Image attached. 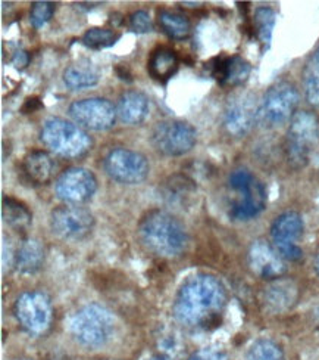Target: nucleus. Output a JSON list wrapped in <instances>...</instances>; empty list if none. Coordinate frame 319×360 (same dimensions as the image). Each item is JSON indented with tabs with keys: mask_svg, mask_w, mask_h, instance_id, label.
Here are the masks:
<instances>
[{
	"mask_svg": "<svg viewBox=\"0 0 319 360\" xmlns=\"http://www.w3.org/2000/svg\"><path fill=\"white\" fill-rule=\"evenodd\" d=\"M151 145L165 157H181L196 145V129L181 120H165L155 126L150 136Z\"/></svg>",
	"mask_w": 319,
	"mask_h": 360,
	"instance_id": "nucleus-10",
	"label": "nucleus"
},
{
	"mask_svg": "<svg viewBox=\"0 0 319 360\" xmlns=\"http://www.w3.org/2000/svg\"><path fill=\"white\" fill-rule=\"evenodd\" d=\"M178 70L177 53L166 46H159L151 52L147 61V71L158 82H166L171 79Z\"/></svg>",
	"mask_w": 319,
	"mask_h": 360,
	"instance_id": "nucleus-20",
	"label": "nucleus"
},
{
	"mask_svg": "<svg viewBox=\"0 0 319 360\" xmlns=\"http://www.w3.org/2000/svg\"><path fill=\"white\" fill-rule=\"evenodd\" d=\"M305 232V221L297 212H284L272 221L269 235L271 244L285 262H300L303 250L299 245Z\"/></svg>",
	"mask_w": 319,
	"mask_h": 360,
	"instance_id": "nucleus-9",
	"label": "nucleus"
},
{
	"mask_svg": "<svg viewBox=\"0 0 319 360\" xmlns=\"http://www.w3.org/2000/svg\"><path fill=\"white\" fill-rule=\"evenodd\" d=\"M28 63V56L25 52H17V55H15L13 58V65L17 68H22L25 67Z\"/></svg>",
	"mask_w": 319,
	"mask_h": 360,
	"instance_id": "nucleus-35",
	"label": "nucleus"
},
{
	"mask_svg": "<svg viewBox=\"0 0 319 360\" xmlns=\"http://www.w3.org/2000/svg\"><path fill=\"white\" fill-rule=\"evenodd\" d=\"M313 267H315V272H316L318 276H319V251L316 252V256H315V259H313Z\"/></svg>",
	"mask_w": 319,
	"mask_h": 360,
	"instance_id": "nucleus-37",
	"label": "nucleus"
},
{
	"mask_svg": "<svg viewBox=\"0 0 319 360\" xmlns=\"http://www.w3.org/2000/svg\"><path fill=\"white\" fill-rule=\"evenodd\" d=\"M250 71L252 67L246 59L234 55L226 58H218L214 70H212V74H214V77L222 86L234 87L245 83L250 76Z\"/></svg>",
	"mask_w": 319,
	"mask_h": 360,
	"instance_id": "nucleus-18",
	"label": "nucleus"
},
{
	"mask_svg": "<svg viewBox=\"0 0 319 360\" xmlns=\"http://www.w3.org/2000/svg\"><path fill=\"white\" fill-rule=\"evenodd\" d=\"M303 89L306 101L313 107H319V46L309 56L303 70Z\"/></svg>",
	"mask_w": 319,
	"mask_h": 360,
	"instance_id": "nucleus-25",
	"label": "nucleus"
},
{
	"mask_svg": "<svg viewBox=\"0 0 319 360\" xmlns=\"http://www.w3.org/2000/svg\"><path fill=\"white\" fill-rule=\"evenodd\" d=\"M68 114L77 124L95 131L112 129L118 115L114 105L103 98H87L75 101L71 103Z\"/></svg>",
	"mask_w": 319,
	"mask_h": 360,
	"instance_id": "nucleus-13",
	"label": "nucleus"
},
{
	"mask_svg": "<svg viewBox=\"0 0 319 360\" xmlns=\"http://www.w3.org/2000/svg\"><path fill=\"white\" fill-rule=\"evenodd\" d=\"M100 360H114V359H100Z\"/></svg>",
	"mask_w": 319,
	"mask_h": 360,
	"instance_id": "nucleus-39",
	"label": "nucleus"
},
{
	"mask_svg": "<svg viewBox=\"0 0 319 360\" xmlns=\"http://www.w3.org/2000/svg\"><path fill=\"white\" fill-rule=\"evenodd\" d=\"M49 223L57 238L79 243L93 232L95 217L84 207L65 204L52 210Z\"/></svg>",
	"mask_w": 319,
	"mask_h": 360,
	"instance_id": "nucleus-11",
	"label": "nucleus"
},
{
	"mask_svg": "<svg viewBox=\"0 0 319 360\" xmlns=\"http://www.w3.org/2000/svg\"><path fill=\"white\" fill-rule=\"evenodd\" d=\"M40 139L50 153L62 158L83 157L93 146V139L87 131L57 117L46 120L40 131Z\"/></svg>",
	"mask_w": 319,
	"mask_h": 360,
	"instance_id": "nucleus-4",
	"label": "nucleus"
},
{
	"mask_svg": "<svg viewBox=\"0 0 319 360\" xmlns=\"http://www.w3.org/2000/svg\"><path fill=\"white\" fill-rule=\"evenodd\" d=\"M130 28L134 33L146 34L154 30V21H151L150 15L146 11H137L131 13L130 17Z\"/></svg>",
	"mask_w": 319,
	"mask_h": 360,
	"instance_id": "nucleus-31",
	"label": "nucleus"
},
{
	"mask_svg": "<svg viewBox=\"0 0 319 360\" xmlns=\"http://www.w3.org/2000/svg\"><path fill=\"white\" fill-rule=\"evenodd\" d=\"M249 266L252 272L262 279L273 281L287 272L285 260L266 241H254L249 250Z\"/></svg>",
	"mask_w": 319,
	"mask_h": 360,
	"instance_id": "nucleus-16",
	"label": "nucleus"
},
{
	"mask_svg": "<svg viewBox=\"0 0 319 360\" xmlns=\"http://www.w3.org/2000/svg\"><path fill=\"white\" fill-rule=\"evenodd\" d=\"M103 169L121 185H139L147 179L150 167L147 158L125 148H116L104 157Z\"/></svg>",
	"mask_w": 319,
	"mask_h": 360,
	"instance_id": "nucleus-12",
	"label": "nucleus"
},
{
	"mask_svg": "<svg viewBox=\"0 0 319 360\" xmlns=\"http://www.w3.org/2000/svg\"><path fill=\"white\" fill-rule=\"evenodd\" d=\"M37 107H41L40 101H39L37 98H28L22 110H24L25 112H33V111L37 110Z\"/></svg>",
	"mask_w": 319,
	"mask_h": 360,
	"instance_id": "nucleus-34",
	"label": "nucleus"
},
{
	"mask_svg": "<svg viewBox=\"0 0 319 360\" xmlns=\"http://www.w3.org/2000/svg\"><path fill=\"white\" fill-rule=\"evenodd\" d=\"M273 27H276V12L268 6L257 8L254 12V30L257 39L264 44V51L271 46Z\"/></svg>",
	"mask_w": 319,
	"mask_h": 360,
	"instance_id": "nucleus-28",
	"label": "nucleus"
},
{
	"mask_svg": "<svg viewBox=\"0 0 319 360\" xmlns=\"http://www.w3.org/2000/svg\"><path fill=\"white\" fill-rule=\"evenodd\" d=\"M2 217L13 231L25 233L32 226L33 216L25 204L12 197H5L2 201Z\"/></svg>",
	"mask_w": 319,
	"mask_h": 360,
	"instance_id": "nucleus-23",
	"label": "nucleus"
},
{
	"mask_svg": "<svg viewBox=\"0 0 319 360\" xmlns=\"http://www.w3.org/2000/svg\"><path fill=\"white\" fill-rule=\"evenodd\" d=\"M55 191L59 200L80 205L93 198L97 191V179L84 167H71L59 174L55 182Z\"/></svg>",
	"mask_w": 319,
	"mask_h": 360,
	"instance_id": "nucleus-14",
	"label": "nucleus"
},
{
	"mask_svg": "<svg viewBox=\"0 0 319 360\" xmlns=\"http://www.w3.org/2000/svg\"><path fill=\"white\" fill-rule=\"evenodd\" d=\"M147 360H172V359L168 357V356H163V354H155V356L149 357Z\"/></svg>",
	"mask_w": 319,
	"mask_h": 360,
	"instance_id": "nucleus-36",
	"label": "nucleus"
},
{
	"mask_svg": "<svg viewBox=\"0 0 319 360\" xmlns=\"http://www.w3.org/2000/svg\"><path fill=\"white\" fill-rule=\"evenodd\" d=\"M43 263L44 248L36 239H28L22 243L15 254V266L21 274H36L41 269Z\"/></svg>",
	"mask_w": 319,
	"mask_h": 360,
	"instance_id": "nucleus-22",
	"label": "nucleus"
},
{
	"mask_svg": "<svg viewBox=\"0 0 319 360\" xmlns=\"http://www.w3.org/2000/svg\"><path fill=\"white\" fill-rule=\"evenodd\" d=\"M158 22L162 28V32L170 39L184 40L190 36L191 24L184 15L162 9L158 12Z\"/></svg>",
	"mask_w": 319,
	"mask_h": 360,
	"instance_id": "nucleus-24",
	"label": "nucleus"
},
{
	"mask_svg": "<svg viewBox=\"0 0 319 360\" xmlns=\"http://www.w3.org/2000/svg\"><path fill=\"white\" fill-rule=\"evenodd\" d=\"M299 105V92L290 82L272 84L264 95L259 118L266 127H280L292 122Z\"/></svg>",
	"mask_w": 319,
	"mask_h": 360,
	"instance_id": "nucleus-8",
	"label": "nucleus"
},
{
	"mask_svg": "<svg viewBox=\"0 0 319 360\" xmlns=\"http://www.w3.org/2000/svg\"><path fill=\"white\" fill-rule=\"evenodd\" d=\"M233 192L230 217L245 221L259 216L266 207V189L264 184L247 169H237L228 177Z\"/></svg>",
	"mask_w": 319,
	"mask_h": 360,
	"instance_id": "nucleus-3",
	"label": "nucleus"
},
{
	"mask_svg": "<svg viewBox=\"0 0 319 360\" xmlns=\"http://www.w3.org/2000/svg\"><path fill=\"white\" fill-rule=\"evenodd\" d=\"M15 316L24 331L32 337H41L49 331L53 322L50 298L40 291H28L15 303Z\"/></svg>",
	"mask_w": 319,
	"mask_h": 360,
	"instance_id": "nucleus-7",
	"label": "nucleus"
},
{
	"mask_svg": "<svg viewBox=\"0 0 319 360\" xmlns=\"http://www.w3.org/2000/svg\"><path fill=\"white\" fill-rule=\"evenodd\" d=\"M46 360H69L67 357H59V356H55V357H50V359H46Z\"/></svg>",
	"mask_w": 319,
	"mask_h": 360,
	"instance_id": "nucleus-38",
	"label": "nucleus"
},
{
	"mask_svg": "<svg viewBox=\"0 0 319 360\" xmlns=\"http://www.w3.org/2000/svg\"><path fill=\"white\" fill-rule=\"evenodd\" d=\"M299 291L293 281L278 278L271 281L264 292V304L272 313H284L290 310L297 302Z\"/></svg>",
	"mask_w": 319,
	"mask_h": 360,
	"instance_id": "nucleus-17",
	"label": "nucleus"
},
{
	"mask_svg": "<svg viewBox=\"0 0 319 360\" xmlns=\"http://www.w3.org/2000/svg\"><path fill=\"white\" fill-rule=\"evenodd\" d=\"M319 146V118L311 111H299L292 118L285 136V157L296 170L306 167Z\"/></svg>",
	"mask_w": 319,
	"mask_h": 360,
	"instance_id": "nucleus-5",
	"label": "nucleus"
},
{
	"mask_svg": "<svg viewBox=\"0 0 319 360\" xmlns=\"http://www.w3.org/2000/svg\"><path fill=\"white\" fill-rule=\"evenodd\" d=\"M119 39V34L115 33L114 30L109 28H90L84 33L81 41L86 48L93 51H102L106 48H111Z\"/></svg>",
	"mask_w": 319,
	"mask_h": 360,
	"instance_id": "nucleus-29",
	"label": "nucleus"
},
{
	"mask_svg": "<svg viewBox=\"0 0 319 360\" xmlns=\"http://www.w3.org/2000/svg\"><path fill=\"white\" fill-rule=\"evenodd\" d=\"M193 182L186 176H174L168 182V195L171 198H181L182 195H187V192L193 191Z\"/></svg>",
	"mask_w": 319,
	"mask_h": 360,
	"instance_id": "nucleus-32",
	"label": "nucleus"
},
{
	"mask_svg": "<svg viewBox=\"0 0 319 360\" xmlns=\"http://www.w3.org/2000/svg\"><path fill=\"white\" fill-rule=\"evenodd\" d=\"M226 302V290L217 276L197 274L181 283L172 310L175 319L182 326L197 331H210L219 326Z\"/></svg>",
	"mask_w": 319,
	"mask_h": 360,
	"instance_id": "nucleus-1",
	"label": "nucleus"
},
{
	"mask_svg": "<svg viewBox=\"0 0 319 360\" xmlns=\"http://www.w3.org/2000/svg\"><path fill=\"white\" fill-rule=\"evenodd\" d=\"M246 360H285V354L278 342L269 338H259L249 347Z\"/></svg>",
	"mask_w": 319,
	"mask_h": 360,
	"instance_id": "nucleus-27",
	"label": "nucleus"
},
{
	"mask_svg": "<svg viewBox=\"0 0 319 360\" xmlns=\"http://www.w3.org/2000/svg\"><path fill=\"white\" fill-rule=\"evenodd\" d=\"M24 170L29 180L37 185H44L55 174V161L46 151H33L24 158Z\"/></svg>",
	"mask_w": 319,
	"mask_h": 360,
	"instance_id": "nucleus-21",
	"label": "nucleus"
},
{
	"mask_svg": "<svg viewBox=\"0 0 319 360\" xmlns=\"http://www.w3.org/2000/svg\"><path fill=\"white\" fill-rule=\"evenodd\" d=\"M142 244L158 257L175 259L187 250L189 233L184 224L163 210H150L139 223Z\"/></svg>",
	"mask_w": 319,
	"mask_h": 360,
	"instance_id": "nucleus-2",
	"label": "nucleus"
},
{
	"mask_svg": "<svg viewBox=\"0 0 319 360\" xmlns=\"http://www.w3.org/2000/svg\"><path fill=\"white\" fill-rule=\"evenodd\" d=\"M259 118V107L250 94H241L228 102L224 112V126L234 138H243Z\"/></svg>",
	"mask_w": 319,
	"mask_h": 360,
	"instance_id": "nucleus-15",
	"label": "nucleus"
},
{
	"mask_svg": "<svg viewBox=\"0 0 319 360\" xmlns=\"http://www.w3.org/2000/svg\"><path fill=\"white\" fill-rule=\"evenodd\" d=\"M64 83L71 90L90 89L99 83V74L88 67L71 65L64 71Z\"/></svg>",
	"mask_w": 319,
	"mask_h": 360,
	"instance_id": "nucleus-26",
	"label": "nucleus"
},
{
	"mask_svg": "<svg viewBox=\"0 0 319 360\" xmlns=\"http://www.w3.org/2000/svg\"><path fill=\"white\" fill-rule=\"evenodd\" d=\"M55 13V4L52 2H46V0H41V2H34L32 5V11H29V21H32L34 28H43L46 24H48Z\"/></svg>",
	"mask_w": 319,
	"mask_h": 360,
	"instance_id": "nucleus-30",
	"label": "nucleus"
},
{
	"mask_svg": "<svg viewBox=\"0 0 319 360\" xmlns=\"http://www.w3.org/2000/svg\"><path fill=\"white\" fill-rule=\"evenodd\" d=\"M115 333L112 313L99 304H87L71 319V334L81 346L97 349L104 346Z\"/></svg>",
	"mask_w": 319,
	"mask_h": 360,
	"instance_id": "nucleus-6",
	"label": "nucleus"
},
{
	"mask_svg": "<svg viewBox=\"0 0 319 360\" xmlns=\"http://www.w3.org/2000/svg\"><path fill=\"white\" fill-rule=\"evenodd\" d=\"M116 112L125 124H140L149 115V99L139 90H128L119 96Z\"/></svg>",
	"mask_w": 319,
	"mask_h": 360,
	"instance_id": "nucleus-19",
	"label": "nucleus"
},
{
	"mask_svg": "<svg viewBox=\"0 0 319 360\" xmlns=\"http://www.w3.org/2000/svg\"><path fill=\"white\" fill-rule=\"evenodd\" d=\"M190 360H230L226 357L225 353L219 352V350H215V349H203V350H199L196 352Z\"/></svg>",
	"mask_w": 319,
	"mask_h": 360,
	"instance_id": "nucleus-33",
	"label": "nucleus"
}]
</instances>
